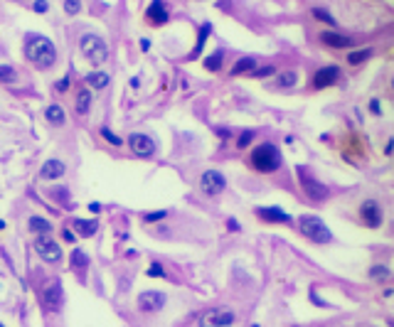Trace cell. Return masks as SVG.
<instances>
[{"instance_id":"cell-1","label":"cell","mask_w":394,"mask_h":327,"mask_svg":"<svg viewBox=\"0 0 394 327\" xmlns=\"http://www.w3.org/2000/svg\"><path fill=\"white\" fill-rule=\"evenodd\" d=\"M25 57L37 69H50L57 62V50H55V45L47 37H42V35H28V40H25Z\"/></svg>"},{"instance_id":"cell-2","label":"cell","mask_w":394,"mask_h":327,"mask_svg":"<svg viewBox=\"0 0 394 327\" xmlns=\"http://www.w3.org/2000/svg\"><path fill=\"white\" fill-rule=\"evenodd\" d=\"M281 150L271 143H261L252 150V165L259 170V173H276L281 168Z\"/></svg>"},{"instance_id":"cell-3","label":"cell","mask_w":394,"mask_h":327,"mask_svg":"<svg viewBox=\"0 0 394 327\" xmlns=\"http://www.w3.org/2000/svg\"><path fill=\"white\" fill-rule=\"evenodd\" d=\"M298 229H301L303 236H308L315 244H330V239H333V234L325 226V222L320 217H315V214H303L298 219Z\"/></svg>"},{"instance_id":"cell-4","label":"cell","mask_w":394,"mask_h":327,"mask_svg":"<svg viewBox=\"0 0 394 327\" xmlns=\"http://www.w3.org/2000/svg\"><path fill=\"white\" fill-rule=\"evenodd\" d=\"M79 50H82V54H84L91 64H104V62L109 59V45H106V40L99 37V35H94V32H89V35L82 37Z\"/></svg>"},{"instance_id":"cell-5","label":"cell","mask_w":394,"mask_h":327,"mask_svg":"<svg viewBox=\"0 0 394 327\" xmlns=\"http://www.w3.org/2000/svg\"><path fill=\"white\" fill-rule=\"evenodd\" d=\"M35 251H37V256H40L45 263H59V261H62V249H59V244H57L52 236H47V234H40V236L35 239Z\"/></svg>"},{"instance_id":"cell-6","label":"cell","mask_w":394,"mask_h":327,"mask_svg":"<svg viewBox=\"0 0 394 327\" xmlns=\"http://www.w3.org/2000/svg\"><path fill=\"white\" fill-rule=\"evenodd\" d=\"M225 187H227V180H225V175H222L220 170H207V173L200 177V190H202V195H207V197L222 195Z\"/></svg>"},{"instance_id":"cell-7","label":"cell","mask_w":394,"mask_h":327,"mask_svg":"<svg viewBox=\"0 0 394 327\" xmlns=\"http://www.w3.org/2000/svg\"><path fill=\"white\" fill-rule=\"evenodd\" d=\"M234 322L232 310H207L200 315V327H227Z\"/></svg>"},{"instance_id":"cell-8","label":"cell","mask_w":394,"mask_h":327,"mask_svg":"<svg viewBox=\"0 0 394 327\" xmlns=\"http://www.w3.org/2000/svg\"><path fill=\"white\" fill-rule=\"evenodd\" d=\"M128 145H131V152L138 155V157H150L155 152V140L148 138L145 133H133L128 135Z\"/></svg>"},{"instance_id":"cell-9","label":"cell","mask_w":394,"mask_h":327,"mask_svg":"<svg viewBox=\"0 0 394 327\" xmlns=\"http://www.w3.org/2000/svg\"><path fill=\"white\" fill-rule=\"evenodd\" d=\"M360 217H362V222L367 224V226H372V229H377L379 224H382V207H379V202H374V200H365L362 202V207H360Z\"/></svg>"},{"instance_id":"cell-10","label":"cell","mask_w":394,"mask_h":327,"mask_svg":"<svg viewBox=\"0 0 394 327\" xmlns=\"http://www.w3.org/2000/svg\"><path fill=\"white\" fill-rule=\"evenodd\" d=\"M165 305V293L158 290H145L138 295V310L141 312H158Z\"/></svg>"},{"instance_id":"cell-11","label":"cell","mask_w":394,"mask_h":327,"mask_svg":"<svg viewBox=\"0 0 394 327\" xmlns=\"http://www.w3.org/2000/svg\"><path fill=\"white\" fill-rule=\"evenodd\" d=\"M340 79V67H323L313 74V89H328Z\"/></svg>"},{"instance_id":"cell-12","label":"cell","mask_w":394,"mask_h":327,"mask_svg":"<svg viewBox=\"0 0 394 327\" xmlns=\"http://www.w3.org/2000/svg\"><path fill=\"white\" fill-rule=\"evenodd\" d=\"M145 20L150 25H165L170 20V13H168V5H165V0H153L150 8L145 10Z\"/></svg>"},{"instance_id":"cell-13","label":"cell","mask_w":394,"mask_h":327,"mask_svg":"<svg viewBox=\"0 0 394 327\" xmlns=\"http://www.w3.org/2000/svg\"><path fill=\"white\" fill-rule=\"evenodd\" d=\"M64 162L62 160H57V157H50V160H45V165L40 168V180H59L62 175H64Z\"/></svg>"},{"instance_id":"cell-14","label":"cell","mask_w":394,"mask_h":327,"mask_svg":"<svg viewBox=\"0 0 394 327\" xmlns=\"http://www.w3.org/2000/svg\"><path fill=\"white\" fill-rule=\"evenodd\" d=\"M320 42L325 45V47H335V50H345V47H352V37H347V35H340V32H333V30H328V32H323L320 35Z\"/></svg>"},{"instance_id":"cell-15","label":"cell","mask_w":394,"mask_h":327,"mask_svg":"<svg viewBox=\"0 0 394 327\" xmlns=\"http://www.w3.org/2000/svg\"><path fill=\"white\" fill-rule=\"evenodd\" d=\"M301 185H303V190H306V195H308L310 200H325V197H328V187H325L323 182L308 177V175L301 177Z\"/></svg>"},{"instance_id":"cell-16","label":"cell","mask_w":394,"mask_h":327,"mask_svg":"<svg viewBox=\"0 0 394 327\" xmlns=\"http://www.w3.org/2000/svg\"><path fill=\"white\" fill-rule=\"evenodd\" d=\"M256 214H259L264 222H279V224H288V222H291V217H288L283 209H279V207H259Z\"/></svg>"},{"instance_id":"cell-17","label":"cell","mask_w":394,"mask_h":327,"mask_svg":"<svg viewBox=\"0 0 394 327\" xmlns=\"http://www.w3.org/2000/svg\"><path fill=\"white\" fill-rule=\"evenodd\" d=\"M42 302H45L47 310H59V305H62V285H59V283H52V285L45 290Z\"/></svg>"},{"instance_id":"cell-18","label":"cell","mask_w":394,"mask_h":327,"mask_svg":"<svg viewBox=\"0 0 394 327\" xmlns=\"http://www.w3.org/2000/svg\"><path fill=\"white\" fill-rule=\"evenodd\" d=\"M96 229H99V222L96 219H74V231L79 234V236H94L96 234Z\"/></svg>"},{"instance_id":"cell-19","label":"cell","mask_w":394,"mask_h":327,"mask_svg":"<svg viewBox=\"0 0 394 327\" xmlns=\"http://www.w3.org/2000/svg\"><path fill=\"white\" fill-rule=\"evenodd\" d=\"M45 118H47L52 126H62V123L67 121V113H64V108H62L59 103H52V106L45 108Z\"/></svg>"},{"instance_id":"cell-20","label":"cell","mask_w":394,"mask_h":327,"mask_svg":"<svg viewBox=\"0 0 394 327\" xmlns=\"http://www.w3.org/2000/svg\"><path fill=\"white\" fill-rule=\"evenodd\" d=\"M109 81H111V76L106 74V72H89L86 74V84L91 86V89H106L109 86Z\"/></svg>"},{"instance_id":"cell-21","label":"cell","mask_w":394,"mask_h":327,"mask_svg":"<svg viewBox=\"0 0 394 327\" xmlns=\"http://www.w3.org/2000/svg\"><path fill=\"white\" fill-rule=\"evenodd\" d=\"M254 69H256V59H254V57H244V59H239V62L232 67V76H242V74L254 72Z\"/></svg>"},{"instance_id":"cell-22","label":"cell","mask_w":394,"mask_h":327,"mask_svg":"<svg viewBox=\"0 0 394 327\" xmlns=\"http://www.w3.org/2000/svg\"><path fill=\"white\" fill-rule=\"evenodd\" d=\"M298 84V72H281L276 79V89H291Z\"/></svg>"},{"instance_id":"cell-23","label":"cell","mask_w":394,"mask_h":327,"mask_svg":"<svg viewBox=\"0 0 394 327\" xmlns=\"http://www.w3.org/2000/svg\"><path fill=\"white\" fill-rule=\"evenodd\" d=\"M28 226H30L35 234H50V231H52V224H50L47 219H42V217H30Z\"/></svg>"},{"instance_id":"cell-24","label":"cell","mask_w":394,"mask_h":327,"mask_svg":"<svg viewBox=\"0 0 394 327\" xmlns=\"http://www.w3.org/2000/svg\"><path fill=\"white\" fill-rule=\"evenodd\" d=\"M89 108H91V94L86 91V89H82L79 94H77V113H89Z\"/></svg>"},{"instance_id":"cell-25","label":"cell","mask_w":394,"mask_h":327,"mask_svg":"<svg viewBox=\"0 0 394 327\" xmlns=\"http://www.w3.org/2000/svg\"><path fill=\"white\" fill-rule=\"evenodd\" d=\"M369 57H372V50H357V52H350V54H347V64L355 67V64H362V62L369 59Z\"/></svg>"},{"instance_id":"cell-26","label":"cell","mask_w":394,"mask_h":327,"mask_svg":"<svg viewBox=\"0 0 394 327\" xmlns=\"http://www.w3.org/2000/svg\"><path fill=\"white\" fill-rule=\"evenodd\" d=\"M222 52H215V54H210L207 59H205V69H210V72H220L222 69Z\"/></svg>"},{"instance_id":"cell-27","label":"cell","mask_w":394,"mask_h":327,"mask_svg":"<svg viewBox=\"0 0 394 327\" xmlns=\"http://www.w3.org/2000/svg\"><path fill=\"white\" fill-rule=\"evenodd\" d=\"M15 79H18V72H15L10 64H0V81L10 84V81H15Z\"/></svg>"},{"instance_id":"cell-28","label":"cell","mask_w":394,"mask_h":327,"mask_svg":"<svg viewBox=\"0 0 394 327\" xmlns=\"http://www.w3.org/2000/svg\"><path fill=\"white\" fill-rule=\"evenodd\" d=\"M86 263H89V258H86V253L77 249V251L72 253V266H74V268H86Z\"/></svg>"},{"instance_id":"cell-29","label":"cell","mask_w":394,"mask_h":327,"mask_svg":"<svg viewBox=\"0 0 394 327\" xmlns=\"http://www.w3.org/2000/svg\"><path fill=\"white\" fill-rule=\"evenodd\" d=\"M369 276H372L374 280H387V278H389V268H387V266H374V268L369 271Z\"/></svg>"},{"instance_id":"cell-30","label":"cell","mask_w":394,"mask_h":327,"mask_svg":"<svg viewBox=\"0 0 394 327\" xmlns=\"http://www.w3.org/2000/svg\"><path fill=\"white\" fill-rule=\"evenodd\" d=\"M64 10H67L69 15H77V13L82 10V0H64Z\"/></svg>"},{"instance_id":"cell-31","label":"cell","mask_w":394,"mask_h":327,"mask_svg":"<svg viewBox=\"0 0 394 327\" xmlns=\"http://www.w3.org/2000/svg\"><path fill=\"white\" fill-rule=\"evenodd\" d=\"M210 32H212V27H210V25L205 23V25H202V32H200V42H197V47H195V54H200V52H202V45H205V37H207Z\"/></svg>"},{"instance_id":"cell-32","label":"cell","mask_w":394,"mask_h":327,"mask_svg":"<svg viewBox=\"0 0 394 327\" xmlns=\"http://www.w3.org/2000/svg\"><path fill=\"white\" fill-rule=\"evenodd\" d=\"M313 18H318L320 23H328V25H335V20H333V15H330V13H325V10H320V8H315V10H313Z\"/></svg>"},{"instance_id":"cell-33","label":"cell","mask_w":394,"mask_h":327,"mask_svg":"<svg viewBox=\"0 0 394 327\" xmlns=\"http://www.w3.org/2000/svg\"><path fill=\"white\" fill-rule=\"evenodd\" d=\"M274 74H276V67H256V69H254V76H256V79L274 76Z\"/></svg>"},{"instance_id":"cell-34","label":"cell","mask_w":394,"mask_h":327,"mask_svg":"<svg viewBox=\"0 0 394 327\" xmlns=\"http://www.w3.org/2000/svg\"><path fill=\"white\" fill-rule=\"evenodd\" d=\"M101 135H104V138H106V140H109L111 145H123V138H118V135H113V133H111L109 128H101Z\"/></svg>"},{"instance_id":"cell-35","label":"cell","mask_w":394,"mask_h":327,"mask_svg":"<svg viewBox=\"0 0 394 327\" xmlns=\"http://www.w3.org/2000/svg\"><path fill=\"white\" fill-rule=\"evenodd\" d=\"M252 138H254V130H244V133L239 135V140H237V145H239V148H247V145L252 143Z\"/></svg>"},{"instance_id":"cell-36","label":"cell","mask_w":394,"mask_h":327,"mask_svg":"<svg viewBox=\"0 0 394 327\" xmlns=\"http://www.w3.org/2000/svg\"><path fill=\"white\" fill-rule=\"evenodd\" d=\"M47 8H50L47 0H35V3H32V10H35V13H47Z\"/></svg>"},{"instance_id":"cell-37","label":"cell","mask_w":394,"mask_h":327,"mask_svg":"<svg viewBox=\"0 0 394 327\" xmlns=\"http://www.w3.org/2000/svg\"><path fill=\"white\" fill-rule=\"evenodd\" d=\"M148 276H150V278H163V266L153 263V266L148 268Z\"/></svg>"},{"instance_id":"cell-38","label":"cell","mask_w":394,"mask_h":327,"mask_svg":"<svg viewBox=\"0 0 394 327\" xmlns=\"http://www.w3.org/2000/svg\"><path fill=\"white\" fill-rule=\"evenodd\" d=\"M165 214H168V212H163V209H160V212H150V214H145V222H160Z\"/></svg>"},{"instance_id":"cell-39","label":"cell","mask_w":394,"mask_h":327,"mask_svg":"<svg viewBox=\"0 0 394 327\" xmlns=\"http://www.w3.org/2000/svg\"><path fill=\"white\" fill-rule=\"evenodd\" d=\"M369 111H372V113H377V116L382 113V108H379V101H377V99H374V101H369Z\"/></svg>"},{"instance_id":"cell-40","label":"cell","mask_w":394,"mask_h":327,"mask_svg":"<svg viewBox=\"0 0 394 327\" xmlns=\"http://www.w3.org/2000/svg\"><path fill=\"white\" fill-rule=\"evenodd\" d=\"M57 89H59V91H67V89H69V81H67V79H62V81L57 84Z\"/></svg>"},{"instance_id":"cell-41","label":"cell","mask_w":394,"mask_h":327,"mask_svg":"<svg viewBox=\"0 0 394 327\" xmlns=\"http://www.w3.org/2000/svg\"><path fill=\"white\" fill-rule=\"evenodd\" d=\"M89 209H91L94 214H99V212H101V204H96V202H91V204H89Z\"/></svg>"},{"instance_id":"cell-42","label":"cell","mask_w":394,"mask_h":327,"mask_svg":"<svg viewBox=\"0 0 394 327\" xmlns=\"http://www.w3.org/2000/svg\"><path fill=\"white\" fill-rule=\"evenodd\" d=\"M64 239H67V241H74V239H77V236H74V234H72V231H64Z\"/></svg>"},{"instance_id":"cell-43","label":"cell","mask_w":394,"mask_h":327,"mask_svg":"<svg viewBox=\"0 0 394 327\" xmlns=\"http://www.w3.org/2000/svg\"><path fill=\"white\" fill-rule=\"evenodd\" d=\"M3 226H5V222H0V229H3Z\"/></svg>"},{"instance_id":"cell-44","label":"cell","mask_w":394,"mask_h":327,"mask_svg":"<svg viewBox=\"0 0 394 327\" xmlns=\"http://www.w3.org/2000/svg\"><path fill=\"white\" fill-rule=\"evenodd\" d=\"M0 327H3V325H0Z\"/></svg>"}]
</instances>
